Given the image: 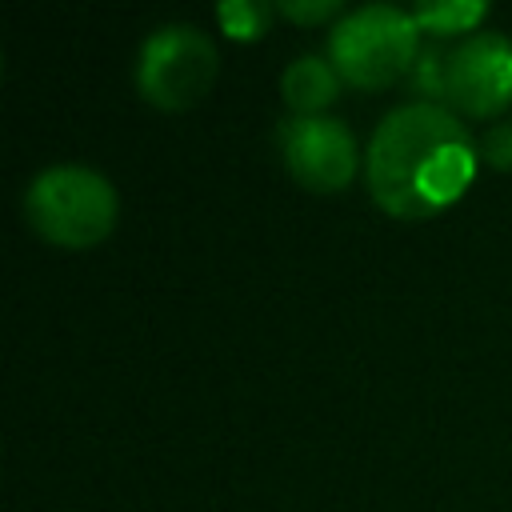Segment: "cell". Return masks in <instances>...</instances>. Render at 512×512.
<instances>
[{
    "label": "cell",
    "mask_w": 512,
    "mask_h": 512,
    "mask_svg": "<svg viewBox=\"0 0 512 512\" xmlns=\"http://www.w3.org/2000/svg\"><path fill=\"white\" fill-rule=\"evenodd\" d=\"M476 172V144L436 100L396 104L368 140V188L392 216H432Z\"/></svg>",
    "instance_id": "6da1fadb"
},
{
    "label": "cell",
    "mask_w": 512,
    "mask_h": 512,
    "mask_svg": "<svg viewBox=\"0 0 512 512\" xmlns=\"http://www.w3.org/2000/svg\"><path fill=\"white\" fill-rule=\"evenodd\" d=\"M216 16H220L224 32L248 40V36H260L268 28L272 4H264V0H220L216 4Z\"/></svg>",
    "instance_id": "9c48e42d"
},
{
    "label": "cell",
    "mask_w": 512,
    "mask_h": 512,
    "mask_svg": "<svg viewBox=\"0 0 512 512\" xmlns=\"http://www.w3.org/2000/svg\"><path fill=\"white\" fill-rule=\"evenodd\" d=\"M216 64L220 60L212 36L196 24L172 20L144 36L136 60V84L160 108H188L216 80Z\"/></svg>",
    "instance_id": "277c9868"
},
{
    "label": "cell",
    "mask_w": 512,
    "mask_h": 512,
    "mask_svg": "<svg viewBox=\"0 0 512 512\" xmlns=\"http://www.w3.org/2000/svg\"><path fill=\"white\" fill-rule=\"evenodd\" d=\"M336 88H340L336 64L324 60V56H316V52L296 56V60L280 72V92H284V100L296 108V116H316L324 104L336 100Z\"/></svg>",
    "instance_id": "52a82bcc"
},
{
    "label": "cell",
    "mask_w": 512,
    "mask_h": 512,
    "mask_svg": "<svg viewBox=\"0 0 512 512\" xmlns=\"http://www.w3.org/2000/svg\"><path fill=\"white\" fill-rule=\"evenodd\" d=\"M280 152H284L288 172L316 192H336L356 172L352 128L324 112L280 120Z\"/></svg>",
    "instance_id": "5b68a950"
},
{
    "label": "cell",
    "mask_w": 512,
    "mask_h": 512,
    "mask_svg": "<svg viewBox=\"0 0 512 512\" xmlns=\"http://www.w3.org/2000/svg\"><path fill=\"white\" fill-rule=\"evenodd\" d=\"M116 188L92 164H48L24 188V212L32 228L56 244L84 248L112 232L116 224Z\"/></svg>",
    "instance_id": "7a4b0ae2"
},
{
    "label": "cell",
    "mask_w": 512,
    "mask_h": 512,
    "mask_svg": "<svg viewBox=\"0 0 512 512\" xmlns=\"http://www.w3.org/2000/svg\"><path fill=\"white\" fill-rule=\"evenodd\" d=\"M484 12H488L484 0H424V4L412 8L416 24H420V28H432V32H460V28H472Z\"/></svg>",
    "instance_id": "ba28073f"
},
{
    "label": "cell",
    "mask_w": 512,
    "mask_h": 512,
    "mask_svg": "<svg viewBox=\"0 0 512 512\" xmlns=\"http://www.w3.org/2000/svg\"><path fill=\"white\" fill-rule=\"evenodd\" d=\"M444 64H448V56H444L440 48H420V56H416V64H412L416 92L440 100V96H444Z\"/></svg>",
    "instance_id": "30bf717a"
},
{
    "label": "cell",
    "mask_w": 512,
    "mask_h": 512,
    "mask_svg": "<svg viewBox=\"0 0 512 512\" xmlns=\"http://www.w3.org/2000/svg\"><path fill=\"white\" fill-rule=\"evenodd\" d=\"M276 8H280L284 16H292V20H320V16L336 12L340 0H280Z\"/></svg>",
    "instance_id": "7c38bea8"
},
{
    "label": "cell",
    "mask_w": 512,
    "mask_h": 512,
    "mask_svg": "<svg viewBox=\"0 0 512 512\" xmlns=\"http://www.w3.org/2000/svg\"><path fill=\"white\" fill-rule=\"evenodd\" d=\"M444 100L464 112H496L512 100V40L504 32H468L444 64Z\"/></svg>",
    "instance_id": "8992f818"
},
{
    "label": "cell",
    "mask_w": 512,
    "mask_h": 512,
    "mask_svg": "<svg viewBox=\"0 0 512 512\" xmlns=\"http://www.w3.org/2000/svg\"><path fill=\"white\" fill-rule=\"evenodd\" d=\"M416 36H420V24L408 8L372 0V4L344 12L332 24L328 56L344 80L360 88H376V84L396 80L408 64H416L420 56Z\"/></svg>",
    "instance_id": "3957f363"
},
{
    "label": "cell",
    "mask_w": 512,
    "mask_h": 512,
    "mask_svg": "<svg viewBox=\"0 0 512 512\" xmlns=\"http://www.w3.org/2000/svg\"><path fill=\"white\" fill-rule=\"evenodd\" d=\"M480 148H484V156H488L496 168H512V120L488 128L484 140H480Z\"/></svg>",
    "instance_id": "8fae6325"
}]
</instances>
